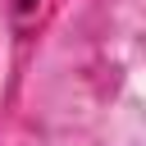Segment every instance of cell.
<instances>
[{
    "mask_svg": "<svg viewBox=\"0 0 146 146\" xmlns=\"http://www.w3.org/2000/svg\"><path fill=\"white\" fill-rule=\"evenodd\" d=\"M18 5H32V0H18Z\"/></svg>",
    "mask_w": 146,
    "mask_h": 146,
    "instance_id": "obj_1",
    "label": "cell"
}]
</instances>
